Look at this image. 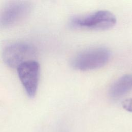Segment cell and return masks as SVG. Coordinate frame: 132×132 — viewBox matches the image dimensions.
I'll return each mask as SVG.
<instances>
[{
	"instance_id": "obj_5",
	"label": "cell",
	"mask_w": 132,
	"mask_h": 132,
	"mask_svg": "<svg viewBox=\"0 0 132 132\" xmlns=\"http://www.w3.org/2000/svg\"><path fill=\"white\" fill-rule=\"evenodd\" d=\"M31 6L27 2L16 1L5 6L0 11V27L7 28L24 19L30 12Z\"/></svg>"
},
{
	"instance_id": "obj_7",
	"label": "cell",
	"mask_w": 132,
	"mask_h": 132,
	"mask_svg": "<svg viewBox=\"0 0 132 132\" xmlns=\"http://www.w3.org/2000/svg\"><path fill=\"white\" fill-rule=\"evenodd\" d=\"M122 106L125 110L132 112V97L124 100L122 103Z\"/></svg>"
},
{
	"instance_id": "obj_3",
	"label": "cell",
	"mask_w": 132,
	"mask_h": 132,
	"mask_svg": "<svg viewBox=\"0 0 132 132\" xmlns=\"http://www.w3.org/2000/svg\"><path fill=\"white\" fill-rule=\"evenodd\" d=\"M36 51L31 44L25 42H15L7 45L2 53L4 63L13 69L17 68L22 63L31 60H35Z\"/></svg>"
},
{
	"instance_id": "obj_2",
	"label": "cell",
	"mask_w": 132,
	"mask_h": 132,
	"mask_svg": "<svg viewBox=\"0 0 132 132\" xmlns=\"http://www.w3.org/2000/svg\"><path fill=\"white\" fill-rule=\"evenodd\" d=\"M110 52L104 47H95L84 51L76 55L71 65L76 70L88 71L102 68L110 58Z\"/></svg>"
},
{
	"instance_id": "obj_1",
	"label": "cell",
	"mask_w": 132,
	"mask_h": 132,
	"mask_svg": "<svg viewBox=\"0 0 132 132\" xmlns=\"http://www.w3.org/2000/svg\"><path fill=\"white\" fill-rule=\"evenodd\" d=\"M117 23L116 16L108 10H98L89 14L72 18L71 27L76 28L105 30L112 28Z\"/></svg>"
},
{
	"instance_id": "obj_6",
	"label": "cell",
	"mask_w": 132,
	"mask_h": 132,
	"mask_svg": "<svg viewBox=\"0 0 132 132\" xmlns=\"http://www.w3.org/2000/svg\"><path fill=\"white\" fill-rule=\"evenodd\" d=\"M132 89V74L125 75L117 79L109 90V96L119 98Z\"/></svg>"
},
{
	"instance_id": "obj_4",
	"label": "cell",
	"mask_w": 132,
	"mask_h": 132,
	"mask_svg": "<svg viewBox=\"0 0 132 132\" xmlns=\"http://www.w3.org/2000/svg\"><path fill=\"white\" fill-rule=\"evenodd\" d=\"M19 79L27 95L33 98L36 94L40 72L39 62L36 60L26 61L17 68Z\"/></svg>"
}]
</instances>
